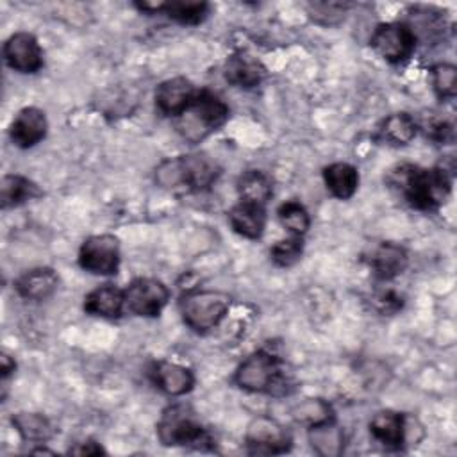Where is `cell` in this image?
I'll list each match as a JSON object with an SVG mask.
<instances>
[{"mask_svg": "<svg viewBox=\"0 0 457 457\" xmlns=\"http://www.w3.org/2000/svg\"><path fill=\"white\" fill-rule=\"evenodd\" d=\"M416 127L425 132V136L441 145H452L455 139V123L445 112L430 111L416 121Z\"/></svg>", "mask_w": 457, "mask_h": 457, "instance_id": "f546056e", "label": "cell"}, {"mask_svg": "<svg viewBox=\"0 0 457 457\" xmlns=\"http://www.w3.org/2000/svg\"><path fill=\"white\" fill-rule=\"evenodd\" d=\"M46 132H48L46 114L45 111L34 105L23 107L21 111H18V114L14 116L9 127V136L12 145L23 150L32 148L39 141H43L46 137Z\"/></svg>", "mask_w": 457, "mask_h": 457, "instance_id": "9a60e30c", "label": "cell"}, {"mask_svg": "<svg viewBox=\"0 0 457 457\" xmlns=\"http://www.w3.org/2000/svg\"><path fill=\"white\" fill-rule=\"evenodd\" d=\"M266 66L261 62V59L246 50L234 52L223 66L225 80L243 89L257 87L266 79Z\"/></svg>", "mask_w": 457, "mask_h": 457, "instance_id": "2e32d148", "label": "cell"}, {"mask_svg": "<svg viewBox=\"0 0 457 457\" xmlns=\"http://www.w3.org/2000/svg\"><path fill=\"white\" fill-rule=\"evenodd\" d=\"M125 309L141 318H155L170 300V289L159 278L139 277L125 289Z\"/></svg>", "mask_w": 457, "mask_h": 457, "instance_id": "30bf717a", "label": "cell"}, {"mask_svg": "<svg viewBox=\"0 0 457 457\" xmlns=\"http://www.w3.org/2000/svg\"><path fill=\"white\" fill-rule=\"evenodd\" d=\"M266 205L239 200L228 209V223L239 236L246 239H259L266 228Z\"/></svg>", "mask_w": 457, "mask_h": 457, "instance_id": "d6986e66", "label": "cell"}, {"mask_svg": "<svg viewBox=\"0 0 457 457\" xmlns=\"http://www.w3.org/2000/svg\"><path fill=\"white\" fill-rule=\"evenodd\" d=\"M11 423L14 430L20 434V437L29 443L43 445L45 441L52 439L55 434L52 421L41 412H29V411L14 412L11 416Z\"/></svg>", "mask_w": 457, "mask_h": 457, "instance_id": "7402d4cb", "label": "cell"}, {"mask_svg": "<svg viewBox=\"0 0 457 457\" xmlns=\"http://www.w3.org/2000/svg\"><path fill=\"white\" fill-rule=\"evenodd\" d=\"M198 89L186 77H171L162 80L154 93L155 107L161 114L177 118L196 96Z\"/></svg>", "mask_w": 457, "mask_h": 457, "instance_id": "4fadbf2b", "label": "cell"}, {"mask_svg": "<svg viewBox=\"0 0 457 457\" xmlns=\"http://www.w3.org/2000/svg\"><path fill=\"white\" fill-rule=\"evenodd\" d=\"M370 303L380 314H395L403 307L405 298L393 287H377L370 295Z\"/></svg>", "mask_w": 457, "mask_h": 457, "instance_id": "e575fe53", "label": "cell"}, {"mask_svg": "<svg viewBox=\"0 0 457 457\" xmlns=\"http://www.w3.org/2000/svg\"><path fill=\"white\" fill-rule=\"evenodd\" d=\"M230 295L214 289H193L180 296L179 311L182 321L195 332L216 328L228 312Z\"/></svg>", "mask_w": 457, "mask_h": 457, "instance_id": "8992f818", "label": "cell"}, {"mask_svg": "<svg viewBox=\"0 0 457 457\" xmlns=\"http://www.w3.org/2000/svg\"><path fill=\"white\" fill-rule=\"evenodd\" d=\"M79 266L93 275H114L120 268V239L112 234H95L79 248Z\"/></svg>", "mask_w": 457, "mask_h": 457, "instance_id": "9c48e42d", "label": "cell"}, {"mask_svg": "<svg viewBox=\"0 0 457 457\" xmlns=\"http://www.w3.org/2000/svg\"><path fill=\"white\" fill-rule=\"evenodd\" d=\"M5 64L18 73H36L43 68V50L30 32H14L4 43Z\"/></svg>", "mask_w": 457, "mask_h": 457, "instance_id": "7c38bea8", "label": "cell"}, {"mask_svg": "<svg viewBox=\"0 0 457 457\" xmlns=\"http://www.w3.org/2000/svg\"><path fill=\"white\" fill-rule=\"evenodd\" d=\"M237 193L239 200L266 205L273 195L271 179L261 170H246L237 179Z\"/></svg>", "mask_w": 457, "mask_h": 457, "instance_id": "484cf974", "label": "cell"}, {"mask_svg": "<svg viewBox=\"0 0 457 457\" xmlns=\"http://www.w3.org/2000/svg\"><path fill=\"white\" fill-rule=\"evenodd\" d=\"M221 168L205 154H186L164 159L155 168L157 186L170 191L200 193L209 189L220 177Z\"/></svg>", "mask_w": 457, "mask_h": 457, "instance_id": "7a4b0ae2", "label": "cell"}, {"mask_svg": "<svg viewBox=\"0 0 457 457\" xmlns=\"http://www.w3.org/2000/svg\"><path fill=\"white\" fill-rule=\"evenodd\" d=\"M414 418L393 411V409H384L373 414L370 420V434L371 437L380 443L387 450H402L412 437V427H414Z\"/></svg>", "mask_w": 457, "mask_h": 457, "instance_id": "8fae6325", "label": "cell"}, {"mask_svg": "<svg viewBox=\"0 0 457 457\" xmlns=\"http://www.w3.org/2000/svg\"><path fill=\"white\" fill-rule=\"evenodd\" d=\"M237 387L248 393L282 396L289 393V378L280 357L268 350H257L248 355L234 373Z\"/></svg>", "mask_w": 457, "mask_h": 457, "instance_id": "277c9868", "label": "cell"}, {"mask_svg": "<svg viewBox=\"0 0 457 457\" xmlns=\"http://www.w3.org/2000/svg\"><path fill=\"white\" fill-rule=\"evenodd\" d=\"M59 284L57 273L48 266H37L23 271L14 280V289L18 296L32 302H41L50 298Z\"/></svg>", "mask_w": 457, "mask_h": 457, "instance_id": "ac0fdd59", "label": "cell"}, {"mask_svg": "<svg viewBox=\"0 0 457 457\" xmlns=\"http://www.w3.org/2000/svg\"><path fill=\"white\" fill-rule=\"evenodd\" d=\"M148 377L152 384L168 396H184L195 387V375L189 368L171 362L155 361L148 368Z\"/></svg>", "mask_w": 457, "mask_h": 457, "instance_id": "5bb4252c", "label": "cell"}, {"mask_svg": "<svg viewBox=\"0 0 457 457\" xmlns=\"http://www.w3.org/2000/svg\"><path fill=\"white\" fill-rule=\"evenodd\" d=\"M125 293L114 284H102L84 296V311L91 316L116 320L123 314Z\"/></svg>", "mask_w": 457, "mask_h": 457, "instance_id": "ffe728a7", "label": "cell"}, {"mask_svg": "<svg viewBox=\"0 0 457 457\" xmlns=\"http://www.w3.org/2000/svg\"><path fill=\"white\" fill-rule=\"evenodd\" d=\"M41 195L43 191L39 189V186L23 175L7 173L2 177V186H0L2 209L18 207L29 200L39 198Z\"/></svg>", "mask_w": 457, "mask_h": 457, "instance_id": "cb8c5ba5", "label": "cell"}, {"mask_svg": "<svg viewBox=\"0 0 457 457\" xmlns=\"http://www.w3.org/2000/svg\"><path fill=\"white\" fill-rule=\"evenodd\" d=\"M432 87L441 102L455 98L457 93V68L450 62H437L430 68Z\"/></svg>", "mask_w": 457, "mask_h": 457, "instance_id": "1f68e13d", "label": "cell"}, {"mask_svg": "<svg viewBox=\"0 0 457 457\" xmlns=\"http://www.w3.org/2000/svg\"><path fill=\"white\" fill-rule=\"evenodd\" d=\"M155 434L164 446L204 448L212 443L198 414L187 403L168 405L155 425Z\"/></svg>", "mask_w": 457, "mask_h": 457, "instance_id": "5b68a950", "label": "cell"}, {"mask_svg": "<svg viewBox=\"0 0 457 457\" xmlns=\"http://www.w3.org/2000/svg\"><path fill=\"white\" fill-rule=\"evenodd\" d=\"M416 37L403 21L378 23L370 37V45L378 57L389 64H400L407 61L414 48Z\"/></svg>", "mask_w": 457, "mask_h": 457, "instance_id": "52a82bcc", "label": "cell"}, {"mask_svg": "<svg viewBox=\"0 0 457 457\" xmlns=\"http://www.w3.org/2000/svg\"><path fill=\"white\" fill-rule=\"evenodd\" d=\"M368 264L377 280L389 282L407 270L409 253L398 243L382 241L371 250V253L368 257Z\"/></svg>", "mask_w": 457, "mask_h": 457, "instance_id": "e0dca14e", "label": "cell"}, {"mask_svg": "<svg viewBox=\"0 0 457 457\" xmlns=\"http://www.w3.org/2000/svg\"><path fill=\"white\" fill-rule=\"evenodd\" d=\"M309 443L318 455L337 457L345 450V432L336 420L309 427Z\"/></svg>", "mask_w": 457, "mask_h": 457, "instance_id": "d4e9b609", "label": "cell"}, {"mask_svg": "<svg viewBox=\"0 0 457 457\" xmlns=\"http://www.w3.org/2000/svg\"><path fill=\"white\" fill-rule=\"evenodd\" d=\"M245 443L250 453L257 455H280L291 450V432L270 416L253 418L245 432Z\"/></svg>", "mask_w": 457, "mask_h": 457, "instance_id": "ba28073f", "label": "cell"}, {"mask_svg": "<svg viewBox=\"0 0 457 457\" xmlns=\"http://www.w3.org/2000/svg\"><path fill=\"white\" fill-rule=\"evenodd\" d=\"M409 14H411L409 21H403V23L411 29L416 41L418 39L432 41L443 34L445 21L441 12H436L428 7H412Z\"/></svg>", "mask_w": 457, "mask_h": 457, "instance_id": "4316f807", "label": "cell"}, {"mask_svg": "<svg viewBox=\"0 0 457 457\" xmlns=\"http://www.w3.org/2000/svg\"><path fill=\"white\" fill-rule=\"evenodd\" d=\"M452 171L443 164L421 168L418 164L402 162L389 170L386 182L395 189L405 204L416 211H437L452 193Z\"/></svg>", "mask_w": 457, "mask_h": 457, "instance_id": "6da1fadb", "label": "cell"}, {"mask_svg": "<svg viewBox=\"0 0 457 457\" xmlns=\"http://www.w3.org/2000/svg\"><path fill=\"white\" fill-rule=\"evenodd\" d=\"M166 2H136L134 7L145 14H161L164 12Z\"/></svg>", "mask_w": 457, "mask_h": 457, "instance_id": "74e56055", "label": "cell"}, {"mask_svg": "<svg viewBox=\"0 0 457 457\" xmlns=\"http://www.w3.org/2000/svg\"><path fill=\"white\" fill-rule=\"evenodd\" d=\"M70 453H73V455H100V453H105V450L102 448L100 443H96L93 439H86V441L77 443L73 448H70Z\"/></svg>", "mask_w": 457, "mask_h": 457, "instance_id": "d590c367", "label": "cell"}, {"mask_svg": "<svg viewBox=\"0 0 457 457\" xmlns=\"http://www.w3.org/2000/svg\"><path fill=\"white\" fill-rule=\"evenodd\" d=\"M14 370H16V362H14V359H12L9 353L2 352V355H0V371H2V380L5 382V380L14 373Z\"/></svg>", "mask_w": 457, "mask_h": 457, "instance_id": "8d00e7d4", "label": "cell"}, {"mask_svg": "<svg viewBox=\"0 0 457 457\" xmlns=\"http://www.w3.org/2000/svg\"><path fill=\"white\" fill-rule=\"evenodd\" d=\"M327 191L337 200H348L359 187V171L348 162H332L323 168Z\"/></svg>", "mask_w": 457, "mask_h": 457, "instance_id": "44dd1931", "label": "cell"}, {"mask_svg": "<svg viewBox=\"0 0 457 457\" xmlns=\"http://www.w3.org/2000/svg\"><path fill=\"white\" fill-rule=\"evenodd\" d=\"M291 416L296 423L307 425V428L336 420L332 405L323 398H305L293 407Z\"/></svg>", "mask_w": 457, "mask_h": 457, "instance_id": "f1b7e54d", "label": "cell"}, {"mask_svg": "<svg viewBox=\"0 0 457 457\" xmlns=\"http://www.w3.org/2000/svg\"><path fill=\"white\" fill-rule=\"evenodd\" d=\"M302 253H303L302 236H289L286 239L277 241L270 248V257H271L273 264H277L280 268H289V266L296 264L302 259Z\"/></svg>", "mask_w": 457, "mask_h": 457, "instance_id": "d6a6232c", "label": "cell"}, {"mask_svg": "<svg viewBox=\"0 0 457 457\" xmlns=\"http://www.w3.org/2000/svg\"><path fill=\"white\" fill-rule=\"evenodd\" d=\"M211 12V4L200 0H171L164 4V14L180 25H198Z\"/></svg>", "mask_w": 457, "mask_h": 457, "instance_id": "83f0119b", "label": "cell"}, {"mask_svg": "<svg viewBox=\"0 0 457 457\" xmlns=\"http://www.w3.org/2000/svg\"><path fill=\"white\" fill-rule=\"evenodd\" d=\"M230 116L228 105L212 91L198 89L193 102L175 118L177 132L189 143H200L220 130Z\"/></svg>", "mask_w": 457, "mask_h": 457, "instance_id": "3957f363", "label": "cell"}, {"mask_svg": "<svg viewBox=\"0 0 457 457\" xmlns=\"http://www.w3.org/2000/svg\"><path fill=\"white\" fill-rule=\"evenodd\" d=\"M418 132L416 120L409 112H393L386 116L377 127V137L387 145H409Z\"/></svg>", "mask_w": 457, "mask_h": 457, "instance_id": "603a6c76", "label": "cell"}, {"mask_svg": "<svg viewBox=\"0 0 457 457\" xmlns=\"http://www.w3.org/2000/svg\"><path fill=\"white\" fill-rule=\"evenodd\" d=\"M348 4L341 2H314L307 5L309 16L320 25H336L345 18Z\"/></svg>", "mask_w": 457, "mask_h": 457, "instance_id": "836d02e7", "label": "cell"}, {"mask_svg": "<svg viewBox=\"0 0 457 457\" xmlns=\"http://www.w3.org/2000/svg\"><path fill=\"white\" fill-rule=\"evenodd\" d=\"M277 218L280 225L287 232H291V236H303L311 227V216L307 209L296 200H287L280 204L277 209Z\"/></svg>", "mask_w": 457, "mask_h": 457, "instance_id": "4dcf8cb0", "label": "cell"}]
</instances>
